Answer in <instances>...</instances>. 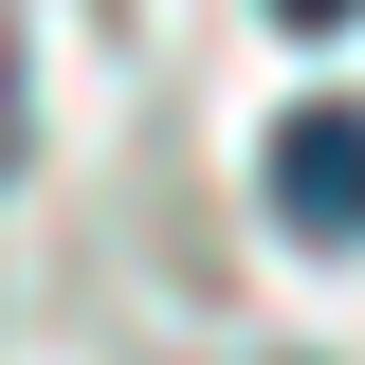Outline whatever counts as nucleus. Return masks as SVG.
<instances>
[{
    "label": "nucleus",
    "instance_id": "nucleus-1",
    "mask_svg": "<svg viewBox=\"0 0 365 365\" xmlns=\"http://www.w3.org/2000/svg\"><path fill=\"white\" fill-rule=\"evenodd\" d=\"M256 201L311 237V256H347V237H365V110H347V91L274 110V146H256Z\"/></svg>",
    "mask_w": 365,
    "mask_h": 365
},
{
    "label": "nucleus",
    "instance_id": "nucleus-2",
    "mask_svg": "<svg viewBox=\"0 0 365 365\" xmlns=\"http://www.w3.org/2000/svg\"><path fill=\"white\" fill-rule=\"evenodd\" d=\"M19 128H37V73H19V0H0V165H19Z\"/></svg>",
    "mask_w": 365,
    "mask_h": 365
},
{
    "label": "nucleus",
    "instance_id": "nucleus-3",
    "mask_svg": "<svg viewBox=\"0 0 365 365\" xmlns=\"http://www.w3.org/2000/svg\"><path fill=\"white\" fill-rule=\"evenodd\" d=\"M274 19H292V37H347V19H365V0H274Z\"/></svg>",
    "mask_w": 365,
    "mask_h": 365
}]
</instances>
